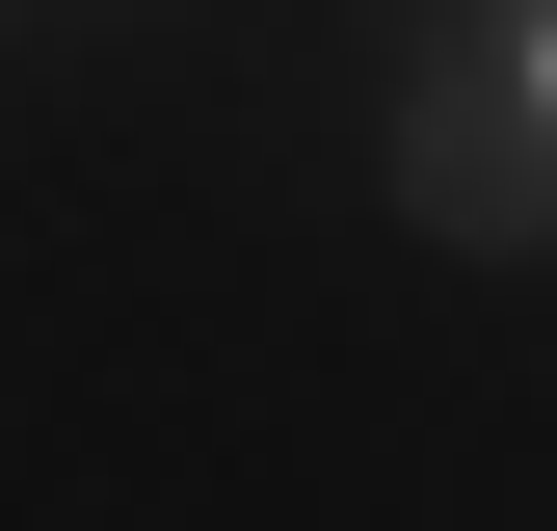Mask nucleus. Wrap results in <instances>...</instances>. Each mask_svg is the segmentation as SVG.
Returning a JSON list of instances; mask_svg holds the SVG:
<instances>
[{
    "instance_id": "nucleus-1",
    "label": "nucleus",
    "mask_w": 557,
    "mask_h": 531,
    "mask_svg": "<svg viewBox=\"0 0 557 531\" xmlns=\"http://www.w3.org/2000/svg\"><path fill=\"white\" fill-rule=\"evenodd\" d=\"M505 81H531V133H557V0H531V27H505Z\"/></svg>"
}]
</instances>
